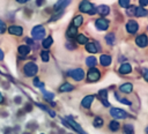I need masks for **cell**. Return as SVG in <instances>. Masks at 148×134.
<instances>
[{
  "label": "cell",
  "mask_w": 148,
  "mask_h": 134,
  "mask_svg": "<svg viewBox=\"0 0 148 134\" xmlns=\"http://www.w3.org/2000/svg\"><path fill=\"white\" fill-rule=\"evenodd\" d=\"M37 72H38V67L34 62H27L23 67V73H24L25 76H29V77L34 76V75L37 74Z\"/></svg>",
  "instance_id": "1"
},
{
  "label": "cell",
  "mask_w": 148,
  "mask_h": 134,
  "mask_svg": "<svg viewBox=\"0 0 148 134\" xmlns=\"http://www.w3.org/2000/svg\"><path fill=\"white\" fill-rule=\"evenodd\" d=\"M79 9H80V12H82V13H89V14H91V15L96 13V9H94L92 3H90V2L87 1V0L81 1L80 6H79Z\"/></svg>",
  "instance_id": "2"
},
{
  "label": "cell",
  "mask_w": 148,
  "mask_h": 134,
  "mask_svg": "<svg viewBox=\"0 0 148 134\" xmlns=\"http://www.w3.org/2000/svg\"><path fill=\"white\" fill-rule=\"evenodd\" d=\"M31 36H32L34 39H37V40L44 38V36H45V29H44V27L43 25H36V27H34V29L31 30Z\"/></svg>",
  "instance_id": "3"
},
{
  "label": "cell",
  "mask_w": 148,
  "mask_h": 134,
  "mask_svg": "<svg viewBox=\"0 0 148 134\" xmlns=\"http://www.w3.org/2000/svg\"><path fill=\"white\" fill-rule=\"evenodd\" d=\"M68 75H69L72 79H74L75 81H81V80L84 79V70L81 69V68H76V69L71 70V72L68 73Z\"/></svg>",
  "instance_id": "4"
},
{
  "label": "cell",
  "mask_w": 148,
  "mask_h": 134,
  "mask_svg": "<svg viewBox=\"0 0 148 134\" xmlns=\"http://www.w3.org/2000/svg\"><path fill=\"white\" fill-rule=\"evenodd\" d=\"M87 77H88V80H89L90 82H91V81L95 82V81L99 80V77H101V73H99V70H98L97 68H95V67H90Z\"/></svg>",
  "instance_id": "5"
},
{
  "label": "cell",
  "mask_w": 148,
  "mask_h": 134,
  "mask_svg": "<svg viewBox=\"0 0 148 134\" xmlns=\"http://www.w3.org/2000/svg\"><path fill=\"white\" fill-rule=\"evenodd\" d=\"M110 113H111L112 117H114V118H117V119H125V118L127 117V113H126L124 110L118 109V107H111Z\"/></svg>",
  "instance_id": "6"
},
{
  "label": "cell",
  "mask_w": 148,
  "mask_h": 134,
  "mask_svg": "<svg viewBox=\"0 0 148 134\" xmlns=\"http://www.w3.org/2000/svg\"><path fill=\"white\" fill-rule=\"evenodd\" d=\"M95 25H96V28H97L98 30L104 31V30H106V29L109 28V22H108V20H105L104 17H101V18L96 20Z\"/></svg>",
  "instance_id": "7"
},
{
  "label": "cell",
  "mask_w": 148,
  "mask_h": 134,
  "mask_svg": "<svg viewBox=\"0 0 148 134\" xmlns=\"http://www.w3.org/2000/svg\"><path fill=\"white\" fill-rule=\"evenodd\" d=\"M64 120H65V121H66V122H67L74 131H76L79 134H86V133L83 132V129L80 127V125H77L73 119H71V118H66V119H64Z\"/></svg>",
  "instance_id": "8"
},
{
  "label": "cell",
  "mask_w": 148,
  "mask_h": 134,
  "mask_svg": "<svg viewBox=\"0 0 148 134\" xmlns=\"http://www.w3.org/2000/svg\"><path fill=\"white\" fill-rule=\"evenodd\" d=\"M138 28H139L138 23H136L135 21H133V20L128 21L127 24H126V30H127V32H130V34H135V32L138 31Z\"/></svg>",
  "instance_id": "9"
},
{
  "label": "cell",
  "mask_w": 148,
  "mask_h": 134,
  "mask_svg": "<svg viewBox=\"0 0 148 134\" xmlns=\"http://www.w3.org/2000/svg\"><path fill=\"white\" fill-rule=\"evenodd\" d=\"M135 43L136 45H139L140 47H145L148 45V37L146 35H139L136 38H135Z\"/></svg>",
  "instance_id": "10"
},
{
  "label": "cell",
  "mask_w": 148,
  "mask_h": 134,
  "mask_svg": "<svg viewBox=\"0 0 148 134\" xmlns=\"http://www.w3.org/2000/svg\"><path fill=\"white\" fill-rule=\"evenodd\" d=\"M8 31H9L10 35L21 36L22 32H23V29H22V27H20V25H10L9 29H8Z\"/></svg>",
  "instance_id": "11"
},
{
  "label": "cell",
  "mask_w": 148,
  "mask_h": 134,
  "mask_svg": "<svg viewBox=\"0 0 148 134\" xmlns=\"http://www.w3.org/2000/svg\"><path fill=\"white\" fill-rule=\"evenodd\" d=\"M94 99H95V96H94V95H89V96H86V97L82 99V102H81V105H82L83 107H86V109H89Z\"/></svg>",
  "instance_id": "12"
},
{
  "label": "cell",
  "mask_w": 148,
  "mask_h": 134,
  "mask_svg": "<svg viewBox=\"0 0 148 134\" xmlns=\"http://www.w3.org/2000/svg\"><path fill=\"white\" fill-rule=\"evenodd\" d=\"M71 2V0H58L57 1V3L54 5V10L56 12H58V10H61V9H64L65 7H67L68 6V3Z\"/></svg>",
  "instance_id": "13"
},
{
  "label": "cell",
  "mask_w": 148,
  "mask_h": 134,
  "mask_svg": "<svg viewBox=\"0 0 148 134\" xmlns=\"http://www.w3.org/2000/svg\"><path fill=\"white\" fill-rule=\"evenodd\" d=\"M111 61H112V59H111V57L109 55V54H102L101 55V58H99V62H101V65L102 66H109L110 64H111Z\"/></svg>",
  "instance_id": "14"
},
{
  "label": "cell",
  "mask_w": 148,
  "mask_h": 134,
  "mask_svg": "<svg viewBox=\"0 0 148 134\" xmlns=\"http://www.w3.org/2000/svg\"><path fill=\"white\" fill-rule=\"evenodd\" d=\"M131 70H132V66L128 62H124L119 67V73L120 74H128V73H131Z\"/></svg>",
  "instance_id": "15"
},
{
  "label": "cell",
  "mask_w": 148,
  "mask_h": 134,
  "mask_svg": "<svg viewBox=\"0 0 148 134\" xmlns=\"http://www.w3.org/2000/svg\"><path fill=\"white\" fill-rule=\"evenodd\" d=\"M96 12H97L98 14H101L102 16H105V15H108V14L110 13V8H109L108 6H105V5H101V6L97 7Z\"/></svg>",
  "instance_id": "16"
},
{
  "label": "cell",
  "mask_w": 148,
  "mask_h": 134,
  "mask_svg": "<svg viewBox=\"0 0 148 134\" xmlns=\"http://www.w3.org/2000/svg\"><path fill=\"white\" fill-rule=\"evenodd\" d=\"M18 53L21 54V57L25 58V57L30 53V47H29L28 45H21V46L18 47Z\"/></svg>",
  "instance_id": "17"
},
{
  "label": "cell",
  "mask_w": 148,
  "mask_h": 134,
  "mask_svg": "<svg viewBox=\"0 0 148 134\" xmlns=\"http://www.w3.org/2000/svg\"><path fill=\"white\" fill-rule=\"evenodd\" d=\"M73 89H74V85H72L68 82H65L64 84H61L59 87V91H61V92H68V91H72Z\"/></svg>",
  "instance_id": "18"
},
{
  "label": "cell",
  "mask_w": 148,
  "mask_h": 134,
  "mask_svg": "<svg viewBox=\"0 0 148 134\" xmlns=\"http://www.w3.org/2000/svg\"><path fill=\"white\" fill-rule=\"evenodd\" d=\"M106 95H108V91H106L105 89H103V90H101V91L98 92V96H99V98H101V100L103 102V104H104V106H109V102H108V98H106Z\"/></svg>",
  "instance_id": "19"
},
{
  "label": "cell",
  "mask_w": 148,
  "mask_h": 134,
  "mask_svg": "<svg viewBox=\"0 0 148 134\" xmlns=\"http://www.w3.org/2000/svg\"><path fill=\"white\" fill-rule=\"evenodd\" d=\"M132 89H133V85H132L131 83H124V84H121L120 88H119V90H120L121 92H125V94L131 92Z\"/></svg>",
  "instance_id": "20"
},
{
  "label": "cell",
  "mask_w": 148,
  "mask_h": 134,
  "mask_svg": "<svg viewBox=\"0 0 148 134\" xmlns=\"http://www.w3.org/2000/svg\"><path fill=\"white\" fill-rule=\"evenodd\" d=\"M76 35H77V28L74 27V25H71V27L68 28V30H67V36H68L69 38H73V37L76 36Z\"/></svg>",
  "instance_id": "21"
},
{
  "label": "cell",
  "mask_w": 148,
  "mask_h": 134,
  "mask_svg": "<svg viewBox=\"0 0 148 134\" xmlns=\"http://www.w3.org/2000/svg\"><path fill=\"white\" fill-rule=\"evenodd\" d=\"M86 50L89 52V53H96L97 52V47L94 43H86Z\"/></svg>",
  "instance_id": "22"
},
{
  "label": "cell",
  "mask_w": 148,
  "mask_h": 134,
  "mask_svg": "<svg viewBox=\"0 0 148 134\" xmlns=\"http://www.w3.org/2000/svg\"><path fill=\"white\" fill-rule=\"evenodd\" d=\"M147 14H148V10H146L145 8H142V7L135 8V14H134V15H136V16H139V17H142V16H146Z\"/></svg>",
  "instance_id": "23"
},
{
  "label": "cell",
  "mask_w": 148,
  "mask_h": 134,
  "mask_svg": "<svg viewBox=\"0 0 148 134\" xmlns=\"http://www.w3.org/2000/svg\"><path fill=\"white\" fill-rule=\"evenodd\" d=\"M82 23H83V17H82L81 15H76V16L74 17V20H73V25L76 27V28H79Z\"/></svg>",
  "instance_id": "24"
},
{
  "label": "cell",
  "mask_w": 148,
  "mask_h": 134,
  "mask_svg": "<svg viewBox=\"0 0 148 134\" xmlns=\"http://www.w3.org/2000/svg\"><path fill=\"white\" fill-rule=\"evenodd\" d=\"M119 127H120V125H119V122L116 121V120H112V121L109 124V128H110V131H112V132H117V131L119 129Z\"/></svg>",
  "instance_id": "25"
},
{
  "label": "cell",
  "mask_w": 148,
  "mask_h": 134,
  "mask_svg": "<svg viewBox=\"0 0 148 134\" xmlns=\"http://www.w3.org/2000/svg\"><path fill=\"white\" fill-rule=\"evenodd\" d=\"M86 64H87V66H89V67H95V65H96V58L95 57H88L87 59H86Z\"/></svg>",
  "instance_id": "26"
},
{
  "label": "cell",
  "mask_w": 148,
  "mask_h": 134,
  "mask_svg": "<svg viewBox=\"0 0 148 134\" xmlns=\"http://www.w3.org/2000/svg\"><path fill=\"white\" fill-rule=\"evenodd\" d=\"M76 39H77V43H79V44H86V43H88L87 36H84L83 34L77 35V36H76Z\"/></svg>",
  "instance_id": "27"
},
{
  "label": "cell",
  "mask_w": 148,
  "mask_h": 134,
  "mask_svg": "<svg viewBox=\"0 0 148 134\" xmlns=\"http://www.w3.org/2000/svg\"><path fill=\"white\" fill-rule=\"evenodd\" d=\"M52 43H53V39H52L51 36H49V37H46V38L43 40V46H44L45 49H47V47H50V46L52 45Z\"/></svg>",
  "instance_id": "28"
},
{
  "label": "cell",
  "mask_w": 148,
  "mask_h": 134,
  "mask_svg": "<svg viewBox=\"0 0 148 134\" xmlns=\"http://www.w3.org/2000/svg\"><path fill=\"white\" fill-rule=\"evenodd\" d=\"M105 40H106V43H108L109 45H112V44L114 43V35H113V34L106 35V36H105Z\"/></svg>",
  "instance_id": "29"
},
{
  "label": "cell",
  "mask_w": 148,
  "mask_h": 134,
  "mask_svg": "<svg viewBox=\"0 0 148 134\" xmlns=\"http://www.w3.org/2000/svg\"><path fill=\"white\" fill-rule=\"evenodd\" d=\"M94 126L95 127H102L103 126V119L101 118V117H96L95 119H94Z\"/></svg>",
  "instance_id": "30"
},
{
  "label": "cell",
  "mask_w": 148,
  "mask_h": 134,
  "mask_svg": "<svg viewBox=\"0 0 148 134\" xmlns=\"http://www.w3.org/2000/svg\"><path fill=\"white\" fill-rule=\"evenodd\" d=\"M40 58H42V60H43L44 62L49 61V58H50V55H49V52H47V51H43V52L40 53Z\"/></svg>",
  "instance_id": "31"
},
{
  "label": "cell",
  "mask_w": 148,
  "mask_h": 134,
  "mask_svg": "<svg viewBox=\"0 0 148 134\" xmlns=\"http://www.w3.org/2000/svg\"><path fill=\"white\" fill-rule=\"evenodd\" d=\"M124 131H125V134H133V127H132V125H125L124 126Z\"/></svg>",
  "instance_id": "32"
},
{
  "label": "cell",
  "mask_w": 148,
  "mask_h": 134,
  "mask_svg": "<svg viewBox=\"0 0 148 134\" xmlns=\"http://www.w3.org/2000/svg\"><path fill=\"white\" fill-rule=\"evenodd\" d=\"M43 95H44V97L47 99V100H52V98H53V94L52 92H47V91H45V90H43Z\"/></svg>",
  "instance_id": "33"
},
{
  "label": "cell",
  "mask_w": 148,
  "mask_h": 134,
  "mask_svg": "<svg viewBox=\"0 0 148 134\" xmlns=\"http://www.w3.org/2000/svg\"><path fill=\"white\" fill-rule=\"evenodd\" d=\"M130 2H131V0H119V5L121 7H124V8L128 7L130 6Z\"/></svg>",
  "instance_id": "34"
},
{
  "label": "cell",
  "mask_w": 148,
  "mask_h": 134,
  "mask_svg": "<svg viewBox=\"0 0 148 134\" xmlns=\"http://www.w3.org/2000/svg\"><path fill=\"white\" fill-rule=\"evenodd\" d=\"M135 8H136V7H134V6H130V7L127 8V14H128V15H134V14H135Z\"/></svg>",
  "instance_id": "35"
},
{
  "label": "cell",
  "mask_w": 148,
  "mask_h": 134,
  "mask_svg": "<svg viewBox=\"0 0 148 134\" xmlns=\"http://www.w3.org/2000/svg\"><path fill=\"white\" fill-rule=\"evenodd\" d=\"M34 84H35L36 87H38V88H43V87H44V83L40 82L38 79H35V80H34Z\"/></svg>",
  "instance_id": "36"
},
{
  "label": "cell",
  "mask_w": 148,
  "mask_h": 134,
  "mask_svg": "<svg viewBox=\"0 0 148 134\" xmlns=\"http://www.w3.org/2000/svg\"><path fill=\"white\" fill-rule=\"evenodd\" d=\"M116 97L118 98V100H119L120 103H124V104H126V105H131V102H130L128 99H126V98H119L118 95H116Z\"/></svg>",
  "instance_id": "37"
},
{
  "label": "cell",
  "mask_w": 148,
  "mask_h": 134,
  "mask_svg": "<svg viewBox=\"0 0 148 134\" xmlns=\"http://www.w3.org/2000/svg\"><path fill=\"white\" fill-rule=\"evenodd\" d=\"M5 31H6V24L0 20V34H3Z\"/></svg>",
  "instance_id": "38"
},
{
  "label": "cell",
  "mask_w": 148,
  "mask_h": 134,
  "mask_svg": "<svg viewBox=\"0 0 148 134\" xmlns=\"http://www.w3.org/2000/svg\"><path fill=\"white\" fill-rule=\"evenodd\" d=\"M143 77L146 81H148V69H143Z\"/></svg>",
  "instance_id": "39"
},
{
  "label": "cell",
  "mask_w": 148,
  "mask_h": 134,
  "mask_svg": "<svg viewBox=\"0 0 148 134\" xmlns=\"http://www.w3.org/2000/svg\"><path fill=\"white\" fill-rule=\"evenodd\" d=\"M139 2H140L141 6H147L148 5V0H139Z\"/></svg>",
  "instance_id": "40"
},
{
  "label": "cell",
  "mask_w": 148,
  "mask_h": 134,
  "mask_svg": "<svg viewBox=\"0 0 148 134\" xmlns=\"http://www.w3.org/2000/svg\"><path fill=\"white\" fill-rule=\"evenodd\" d=\"M25 111H28V112L31 111V105H30V104H27V105H25Z\"/></svg>",
  "instance_id": "41"
},
{
  "label": "cell",
  "mask_w": 148,
  "mask_h": 134,
  "mask_svg": "<svg viewBox=\"0 0 148 134\" xmlns=\"http://www.w3.org/2000/svg\"><path fill=\"white\" fill-rule=\"evenodd\" d=\"M15 103H17V104H20L21 103V97H15Z\"/></svg>",
  "instance_id": "42"
},
{
  "label": "cell",
  "mask_w": 148,
  "mask_h": 134,
  "mask_svg": "<svg viewBox=\"0 0 148 134\" xmlns=\"http://www.w3.org/2000/svg\"><path fill=\"white\" fill-rule=\"evenodd\" d=\"M43 2H44V0H37V5H38V6H40Z\"/></svg>",
  "instance_id": "43"
},
{
  "label": "cell",
  "mask_w": 148,
  "mask_h": 134,
  "mask_svg": "<svg viewBox=\"0 0 148 134\" xmlns=\"http://www.w3.org/2000/svg\"><path fill=\"white\" fill-rule=\"evenodd\" d=\"M3 59V52L0 50V60H2Z\"/></svg>",
  "instance_id": "44"
},
{
  "label": "cell",
  "mask_w": 148,
  "mask_h": 134,
  "mask_svg": "<svg viewBox=\"0 0 148 134\" xmlns=\"http://www.w3.org/2000/svg\"><path fill=\"white\" fill-rule=\"evenodd\" d=\"M17 2H20V3H24V2H27L28 0H16Z\"/></svg>",
  "instance_id": "45"
},
{
  "label": "cell",
  "mask_w": 148,
  "mask_h": 134,
  "mask_svg": "<svg viewBox=\"0 0 148 134\" xmlns=\"http://www.w3.org/2000/svg\"><path fill=\"white\" fill-rule=\"evenodd\" d=\"M2 102H3V97H2V95L0 94V104H1Z\"/></svg>",
  "instance_id": "46"
},
{
  "label": "cell",
  "mask_w": 148,
  "mask_h": 134,
  "mask_svg": "<svg viewBox=\"0 0 148 134\" xmlns=\"http://www.w3.org/2000/svg\"><path fill=\"white\" fill-rule=\"evenodd\" d=\"M146 132H147V134H148V127H147V129H146Z\"/></svg>",
  "instance_id": "47"
},
{
  "label": "cell",
  "mask_w": 148,
  "mask_h": 134,
  "mask_svg": "<svg viewBox=\"0 0 148 134\" xmlns=\"http://www.w3.org/2000/svg\"><path fill=\"white\" fill-rule=\"evenodd\" d=\"M24 134H29V133H24Z\"/></svg>",
  "instance_id": "48"
}]
</instances>
